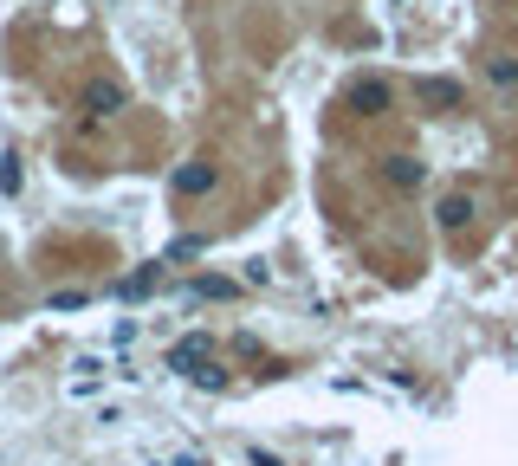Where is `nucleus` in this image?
Wrapping results in <instances>:
<instances>
[{
	"label": "nucleus",
	"mask_w": 518,
	"mask_h": 466,
	"mask_svg": "<svg viewBox=\"0 0 518 466\" xmlns=\"http://www.w3.org/2000/svg\"><path fill=\"white\" fill-rule=\"evenodd\" d=\"M383 175H389V188H421V162L415 156H389Z\"/></svg>",
	"instance_id": "nucleus-6"
},
{
	"label": "nucleus",
	"mask_w": 518,
	"mask_h": 466,
	"mask_svg": "<svg viewBox=\"0 0 518 466\" xmlns=\"http://www.w3.org/2000/svg\"><path fill=\"white\" fill-rule=\"evenodd\" d=\"M208 363H214V337H201V331L169 350V369H182V376H208Z\"/></svg>",
	"instance_id": "nucleus-1"
},
{
	"label": "nucleus",
	"mask_w": 518,
	"mask_h": 466,
	"mask_svg": "<svg viewBox=\"0 0 518 466\" xmlns=\"http://www.w3.org/2000/svg\"><path fill=\"white\" fill-rule=\"evenodd\" d=\"M85 111H91V117L124 111V85H117V78H91V85H85Z\"/></svg>",
	"instance_id": "nucleus-2"
},
{
	"label": "nucleus",
	"mask_w": 518,
	"mask_h": 466,
	"mask_svg": "<svg viewBox=\"0 0 518 466\" xmlns=\"http://www.w3.org/2000/svg\"><path fill=\"white\" fill-rule=\"evenodd\" d=\"M486 72H493V85H518V59H493Z\"/></svg>",
	"instance_id": "nucleus-10"
},
{
	"label": "nucleus",
	"mask_w": 518,
	"mask_h": 466,
	"mask_svg": "<svg viewBox=\"0 0 518 466\" xmlns=\"http://www.w3.org/2000/svg\"><path fill=\"white\" fill-rule=\"evenodd\" d=\"M149 285H156V266H149V272H130V279H124V285H117V298H143V292H149Z\"/></svg>",
	"instance_id": "nucleus-8"
},
{
	"label": "nucleus",
	"mask_w": 518,
	"mask_h": 466,
	"mask_svg": "<svg viewBox=\"0 0 518 466\" xmlns=\"http://www.w3.org/2000/svg\"><path fill=\"white\" fill-rule=\"evenodd\" d=\"M350 111L383 117L389 111V85H383V78H357V85H350Z\"/></svg>",
	"instance_id": "nucleus-3"
},
{
	"label": "nucleus",
	"mask_w": 518,
	"mask_h": 466,
	"mask_svg": "<svg viewBox=\"0 0 518 466\" xmlns=\"http://www.w3.org/2000/svg\"><path fill=\"white\" fill-rule=\"evenodd\" d=\"M175 466H195V460H175Z\"/></svg>",
	"instance_id": "nucleus-11"
},
{
	"label": "nucleus",
	"mask_w": 518,
	"mask_h": 466,
	"mask_svg": "<svg viewBox=\"0 0 518 466\" xmlns=\"http://www.w3.org/2000/svg\"><path fill=\"white\" fill-rule=\"evenodd\" d=\"M421 104H441V111H454V104H460V85H454V78H421Z\"/></svg>",
	"instance_id": "nucleus-7"
},
{
	"label": "nucleus",
	"mask_w": 518,
	"mask_h": 466,
	"mask_svg": "<svg viewBox=\"0 0 518 466\" xmlns=\"http://www.w3.org/2000/svg\"><path fill=\"white\" fill-rule=\"evenodd\" d=\"M434 214H441V227H447V233H460V227L473 221V195H447Z\"/></svg>",
	"instance_id": "nucleus-5"
},
{
	"label": "nucleus",
	"mask_w": 518,
	"mask_h": 466,
	"mask_svg": "<svg viewBox=\"0 0 518 466\" xmlns=\"http://www.w3.org/2000/svg\"><path fill=\"white\" fill-rule=\"evenodd\" d=\"M169 188H175V195H208V188H214V162H182Z\"/></svg>",
	"instance_id": "nucleus-4"
},
{
	"label": "nucleus",
	"mask_w": 518,
	"mask_h": 466,
	"mask_svg": "<svg viewBox=\"0 0 518 466\" xmlns=\"http://www.w3.org/2000/svg\"><path fill=\"white\" fill-rule=\"evenodd\" d=\"M20 182H26V169H20V156H7V169H0V188H7V195H20Z\"/></svg>",
	"instance_id": "nucleus-9"
}]
</instances>
